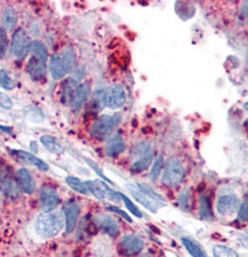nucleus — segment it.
I'll list each match as a JSON object with an SVG mask.
<instances>
[{
  "instance_id": "f257e3e1",
  "label": "nucleus",
  "mask_w": 248,
  "mask_h": 257,
  "mask_svg": "<svg viewBox=\"0 0 248 257\" xmlns=\"http://www.w3.org/2000/svg\"><path fill=\"white\" fill-rule=\"evenodd\" d=\"M63 216L60 211H46L39 215L35 222V231L43 239L53 238L61 232Z\"/></svg>"
},
{
  "instance_id": "f03ea898",
  "label": "nucleus",
  "mask_w": 248,
  "mask_h": 257,
  "mask_svg": "<svg viewBox=\"0 0 248 257\" xmlns=\"http://www.w3.org/2000/svg\"><path fill=\"white\" fill-rule=\"evenodd\" d=\"M76 62L75 52L71 47L66 48L61 54H55L50 60V70L53 79H61L69 74Z\"/></svg>"
},
{
  "instance_id": "7ed1b4c3",
  "label": "nucleus",
  "mask_w": 248,
  "mask_h": 257,
  "mask_svg": "<svg viewBox=\"0 0 248 257\" xmlns=\"http://www.w3.org/2000/svg\"><path fill=\"white\" fill-rule=\"evenodd\" d=\"M128 190L130 191L131 195L143 204L146 209H149L152 212H157L160 208L165 206V201L157 193L151 190L149 186L143 184H138L137 186H128Z\"/></svg>"
},
{
  "instance_id": "20e7f679",
  "label": "nucleus",
  "mask_w": 248,
  "mask_h": 257,
  "mask_svg": "<svg viewBox=\"0 0 248 257\" xmlns=\"http://www.w3.org/2000/svg\"><path fill=\"white\" fill-rule=\"evenodd\" d=\"M121 122V115L113 114V115H102L95 120L93 126H92L91 134L98 140H103L109 137L115 127Z\"/></svg>"
},
{
  "instance_id": "39448f33",
  "label": "nucleus",
  "mask_w": 248,
  "mask_h": 257,
  "mask_svg": "<svg viewBox=\"0 0 248 257\" xmlns=\"http://www.w3.org/2000/svg\"><path fill=\"white\" fill-rule=\"evenodd\" d=\"M184 177H185V170L181 160L173 158L168 161L162 176L163 184L170 187H176L183 182Z\"/></svg>"
},
{
  "instance_id": "423d86ee",
  "label": "nucleus",
  "mask_w": 248,
  "mask_h": 257,
  "mask_svg": "<svg viewBox=\"0 0 248 257\" xmlns=\"http://www.w3.org/2000/svg\"><path fill=\"white\" fill-rule=\"evenodd\" d=\"M89 192L93 194L95 198L101 201H113V202H118L121 200L119 193L115 192L101 180H89L85 182Z\"/></svg>"
},
{
  "instance_id": "0eeeda50",
  "label": "nucleus",
  "mask_w": 248,
  "mask_h": 257,
  "mask_svg": "<svg viewBox=\"0 0 248 257\" xmlns=\"http://www.w3.org/2000/svg\"><path fill=\"white\" fill-rule=\"evenodd\" d=\"M127 94L121 84H113L103 93V103L109 109H118L126 103Z\"/></svg>"
},
{
  "instance_id": "6e6552de",
  "label": "nucleus",
  "mask_w": 248,
  "mask_h": 257,
  "mask_svg": "<svg viewBox=\"0 0 248 257\" xmlns=\"http://www.w3.org/2000/svg\"><path fill=\"white\" fill-rule=\"evenodd\" d=\"M144 241L137 235H126L119 242V251L124 256H136L143 250Z\"/></svg>"
},
{
  "instance_id": "1a4fd4ad",
  "label": "nucleus",
  "mask_w": 248,
  "mask_h": 257,
  "mask_svg": "<svg viewBox=\"0 0 248 257\" xmlns=\"http://www.w3.org/2000/svg\"><path fill=\"white\" fill-rule=\"evenodd\" d=\"M30 43L28 42V36L23 29H18L14 32L13 38L11 44V53L13 56H23L27 52V48H29Z\"/></svg>"
},
{
  "instance_id": "9d476101",
  "label": "nucleus",
  "mask_w": 248,
  "mask_h": 257,
  "mask_svg": "<svg viewBox=\"0 0 248 257\" xmlns=\"http://www.w3.org/2000/svg\"><path fill=\"white\" fill-rule=\"evenodd\" d=\"M63 215H65L66 220V232L71 233L77 224L78 216H79V206L75 201H68L63 204Z\"/></svg>"
},
{
  "instance_id": "9b49d317",
  "label": "nucleus",
  "mask_w": 248,
  "mask_h": 257,
  "mask_svg": "<svg viewBox=\"0 0 248 257\" xmlns=\"http://www.w3.org/2000/svg\"><path fill=\"white\" fill-rule=\"evenodd\" d=\"M0 191L11 198L18 196L17 183L12 178V172L6 166L0 168Z\"/></svg>"
},
{
  "instance_id": "f8f14e48",
  "label": "nucleus",
  "mask_w": 248,
  "mask_h": 257,
  "mask_svg": "<svg viewBox=\"0 0 248 257\" xmlns=\"http://www.w3.org/2000/svg\"><path fill=\"white\" fill-rule=\"evenodd\" d=\"M39 201H41V207L44 211H52L60 204V196L53 188L45 186L42 188Z\"/></svg>"
},
{
  "instance_id": "ddd939ff",
  "label": "nucleus",
  "mask_w": 248,
  "mask_h": 257,
  "mask_svg": "<svg viewBox=\"0 0 248 257\" xmlns=\"http://www.w3.org/2000/svg\"><path fill=\"white\" fill-rule=\"evenodd\" d=\"M94 222L99 228H101L103 232H106L108 235L111 236V238H115V236L118 235V224L114 218H111L109 215L99 214L94 217Z\"/></svg>"
},
{
  "instance_id": "4468645a",
  "label": "nucleus",
  "mask_w": 248,
  "mask_h": 257,
  "mask_svg": "<svg viewBox=\"0 0 248 257\" xmlns=\"http://www.w3.org/2000/svg\"><path fill=\"white\" fill-rule=\"evenodd\" d=\"M15 183H17V186L23 193L33 194V192L35 190V182L33 179V176L30 175V172L28 171L27 169H19L17 174H15Z\"/></svg>"
},
{
  "instance_id": "2eb2a0df",
  "label": "nucleus",
  "mask_w": 248,
  "mask_h": 257,
  "mask_svg": "<svg viewBox=\"0 0 248 257\" xmlns=\"http://www.w3.org/2000/svg\"><path fill=\"white\" fill-rule=\"evenodd\" d=\"M239 206V200L233 194L222 195L217 201V211L223 216L232 215L237 210Z\"/></svg>"
},
{
  "instance_id": "dca6fc26",
  "label": "nucleus",
  "mask_w": 248,
  "mask_h": 257,
  "mask_svg": "<svg viewBox=\"0 0 248 257\" xmlns=\"http://www.w3.org/2000/svg\"><path fill=\"white\" fill-rule=\"evenodd\" d=\"M27 70L31 79L35 80V82H41V80L45 79V76H46L45 63L39 61V60L36 59L35 56L34 58H31L29 60V62H28Z\"/></svg>"
},
{
  "instance_id": "f3484780",
  "label": "nucleus",
  "mask_w": 248,
  "mask_h": 257,
  "mask_svg": "<svg viewBox=\"0 0 248 257\" xmlns=\"http://www.w3.org/2000/svg\"><path fill=\"white\" fill-rule=\"evenodd\" d=\"M90 92H91V86L89 83H83L81 85H78V87L76 88L75 93L73 95V99H71L70 106L73 107L75 110L81 109V107L85 103L87 98H89Z\"/></svg>"
},
{
  "instance_id": "a211bd4d",
  "label": "nucleus",
  "mask_w": 248,
  "mask_h": 257,
  "mask_svg": "<svg viewBox=\"0 0 248 257\" xmlns=\"http://www.w3.org/2000/svg\"><path fill=\"white\" fill-rule=\"evenodd\" d=\"M12 153L17 155V158L22 160L23 162L33 164V166L37 167L38 169H41V170H44V171L49 170V166H47L43 160L37 158V156H35L34 154H31V153H28L25 151H12Z\"/></svg>"
},
{
  "instance_id": "6ab92c4d",
  "label": "nucleus",
  "mask_w": 248,
  "mask_h": 257,
  "mask_svg": "<svg viewBox=\"0 0 248 257\" xmlns=\"http://www.w3.org/2000/svg\"><path fill=\"white\" fill-rule=\"evenodd\" d=\"M124 151H126V143L119 137L111 138L107 144L106 153L109 158H116V156L122 154Z\"/></svg>"
},
{
  "instance_id": "aec40b11",
  "label": "nucleus",
  "mask_w": 248,
  "mask_h": 257,
  "mask_svg": "<svg viewBox=\"0 0 248 257\" xmlns=\"http://www.w3.org/2000/svg\"><path fill=\"white\" fill-rule=\"evenodd\" d=\"M199 212H200V218L203 219V220H211L214 218L213 208H211L210 199H209V196L206 195V194L200 196Z\"/></svg>"
},
{
  "instance_id": "412c9836",
  "label": "nucleus",
  "mask_w": 248,
  "mask_h": 257,
  "mask_svg": "<svg viewBox=\"0 0 248 257\" xmlns=\"http://www.w3.org/2000/svg\"><path fill=\"white\" fill-rule=\"evenodd\" d=\"M182 243L184 244V247L186 248V250L190 252V254L193 257H208L207 252L203 250L202 247L191 238H182Z\"/></svg>"
},
{
  "instance_id": "4be33fe9",
  "label": "nucleus",
  "mask_w": 248,
  "mask_h": 257,
  "mask_svg": "<svg viewBox=\"0 0 248 257\" xmlns=\"http://www.w3.org/2000/svg\"><path fill=\"white\" fill-rule=\"evenodd\" d=\"M29 50L31 51V53L34 54L36 59H38L39 61H42L43 63L46 64L47 58H49V51H47L46 46L44 45L42 42H39V40H35V42L30 43Z\"/></svg>"
},
{
  "instance_id": "5701e85b",
  "label": "nucleus",
  "mask_w": 248,
  "mask_h": 257,
  "mask_svg": "<svg viewBox=\"0 0 248 257\" xmlns=\"http://www.w3.org/2000/svg\"><path fill=\"white\" fill-rule=\"evenodd\" d=\"M78 87L76 80L73 78H68L65 80L62 85V96H61V102L63 103H71V99L75 93L76 88Z\"/></svg>"
},
{
  "instance_id": "b1692460",
  "label": "nucleus",
  "mask_w": 248,
  "mask_h": 257,
  "mask_svg": "<svg viewBox=\"0 0 248 257\" xmlns=\"http://www.w3.org/2000/svg\"><path fill=\"white\" fill-rule=\"evenodd\" d=\"M138 160L133 164L131 167V170L135 172H142L144 170H146L147 168L151 166L152 160H153V152H149L146 154H144L142 156H138Z\"/></svg>"
},
{
  "instance_id": "393cba45",
  "label": "nucleus",
  "mask_w": 248,
  "mask_h": 257,
  "mask_svg": "<svg viewBox=\"0 0 248 257\" xmlns=\"http://www.w3.org/2000/svg\"><path fill=\"white\" fill-rule=\"evenodd\" d=\"M41 142L44 145V147H45L49 152L53 153V154H61V153H63L62 146L53 138V137L43 136L41 138Z\"/></svg>"
},
{
  "instance_id": "a878e982",
  "label": "nucleus",
  "mask_w": 248,
  "mask_h": 257,
  "mask_svg": "<svg viewBox=\"0 0 248 257\" xmlns=\"http://www.w3.org/2000/svg\"><path fill=\"white\" fill-rule=\"evenodd\" d=\"M18 23V15L13 7H6L4 12V24L9 30L14 29Z\"/></svg>"
},
{
  "instance_id": "bb28decb",
  "label": "nucleus",
  "mask_w": 248,
  "mask_h": 257,
  "mask_svg": "<svg viewBox=\"0 0 248 257\" xmlns=\"http://www.w3.org/2000/svg\"><path fill=\"white\" fill-rule=\"evenodd\" d=\"M66 182H67V184L69 185L71 188H73L74 191L81 193V194H85V195L86 194H90L89 188H87L85 182H82L81 179L76 178V177L69 176V177H67Z\"/></svg>"
},
{
  "instance_id": "cd10ccee",
  "label": "nucleus",
  "mask_w": 248,
  "mask_h": 257,
  "mask_svg": "<svg viewBox=\"0 0 248 257\" xmlns=\"http://www.w3.org/2000/svg\"><path fill=\"white\" fill-rule=\"evenodd\" d=\"M213 254L214 257H239V255L233 249L226 246H222V244H217V246L213 248Z\"/></svg>"
},
{
  "instance_id": "c85d7f7f",
  "label": "nucleus",
  "mask_w": 248,
  "mask_h": 257,
  "mask_svg": "<svg viewBox=\"0 0 248 257\" xmlns=\"http://www.w3.org/2000/svg\"><path fill=\"white\" fill-rule=\"evenodd\" d=\"M0 86H2L4 90L11 91L15 87L14 80L11 78L9 71L2 69L0 70Z\"/></svg>"
},
{
  "instance_id": "c756f323",
  "label": "nucleus",
  "mask_w": 248,
  "mask_h": 257,
  "mask_svg": "<svg viewBox=\"0 0 248 257\" xmlns=\"http://www.w3.org/2000/svg\"><path fill=\"white\" fill-rule=\"evenodd\" d=\"M119 196H121V199L123 200V202H124V204H126V207L128 208V210L133 212V214L136 217H138V218H142L143 214L141 212V210H139V209L135 206L133 201H131L129 198H127V196L124 195V194H122V193H119Z\"/></svg>"
},
{
  "instance_id": "7c9ffc66",
  "label": "nucleus",
  "mask_w": 248,
  "mask_h": 257,
  "mask_svg": "<svg viewBox=\"0 0 248 257\" xmlns=\"http://www.w3.org/2000/svg\"><path fill=\"white\" fill-rule=\"evenodd\" d=\"M163 168V159L162 156H159V158L155 160V162L153 164V168H152V172H151V179L155 182L159 178V176L161 175V170Z\"/></svg>"
},
{
  "instance_id": "2f4dec72",
  "label": "nucleus",
  "mask_w": 248,
  "mask_h": 257,
  "mask_svg": "<svg viewBox=\"0 0 248 257\" xmlns=\"http://www.w3.org/2000/svg\"><path fill=\"white\" fill-rule=\"evenodd\" d=\"M7 46H9V39H7V34L5 29L0 28V59H4L7 52Z\"/></svg>"
},
{
  "instance_id": "473e14b6",
  "label": "nucleus",
  "mask_w": 248,
  "mask_h": 257,
  "mask_svg": "<svg viewBox=\"0 0 248 257\" xmlns=\"http://www.w3.org/2000/svg\"><path fill=\"white\" fill-rule=\"evenodd\" d=\"M238 219L241 220V222H247L248 220V194L246 195L241 206H240L238 212Z\"/></svg>"
},
{
  "instance_id": "72a5a7b5",
  "label": "nucleus",
  "mask_w": 248,
  "mask_h": 257,
  "mask_svg": "<svg viewBox=\"0 0 248 257\" xmlns=\"http://www.w3.org/2000/svg\"><path fill=\"white\" fill-rule=\"evenodd\" d=\"M0 106L5 108V109H11L13 107L12 99L6 93H3V92H0Z\"/></svg>"
},
{
  "instance_id": "f704fd0d",
  "label": "nucleus",
  "mask_w": 248,
  "mask_h": 257,
  "mask_svg": "<svg viewBox=\"0 0 248 257\" xmlns=\"http://www.w3.org/2000/svg\"><path fill=\"white\" fill-rule=\"evenodd\" d=\"M107 210H109V211H113V212H116V214H118V215H121L124 219H127L128 222L129 223H131L133 222V219H131V217L127 214V212H124V211H122L121 209H118V208H116V207H108L107 208Z\"/></svg>"
},
{
  "instance_id": "c9c22d12",
  "label": "nucleus",
  "mask_w": 248,
  "mask_h": 257,
  "mask_svg": "<svg viewBox=\"0 0 248 257\" xmlns=\"http://www.w3.org/2000/svg\"><path fill=\"white\" fill-rule=\"evenodd\" d=\"M142 257H151V255H149V254H146V255H143Z\"/></svg>"
}]
</instances>
